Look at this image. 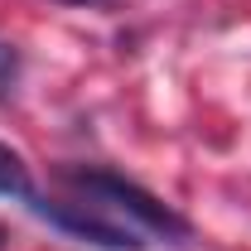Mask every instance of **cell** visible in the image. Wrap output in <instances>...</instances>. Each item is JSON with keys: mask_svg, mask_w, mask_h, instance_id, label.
Instances as JSON below:
<instances>
[{"mask_svg": "<svg viewBox=\"0 0 251 251\" xmlns=\"http://www.w3.org/2000/svg\"><path fill=\"white\" fill-rule=\"evenodd\" d=\"M73 184L82 188V193H92L101 208H116V213H126L130 222H140L145 232H155V237H164V242H174V247H188L193 242V227H188L169 203H159L155 193H145L140 184H130V179H121V174H106V169H82V174H68Z\"/></svg>", "mask_w": 251, "mask_h": 251, "instance_id": "1", "label": "cell"}, {"mask_svg": "<svg viewBox=\"0 0 251 251\" xmlns=\"http://www.w3.org/2000/svg\"><path fill=\"white\" fill-rule=\"evenodd\" d=\"M68 5H111V0H68Z\"/></svg>", "mask_w": 251, "mask_h": 251, "instance_id": "5", "label": "cell"}, {"mask_svg": "<svg viewBox=\"0 0 251 251\" xmlns=\"http://www.w3.org/2000/svg\"><path fill=\"white\" fill-rule=\"evenodd\" d=\"M15 82H20V53L0 39V97H10L15 92Z\"/></svg>", "mask_w": 251, "mask_h": 251, "instance_id": "4", "label": "cell"}, {"mask_svg": "<svg viewBox=\"0 0 251 251\" xmlns=\"http://www.w3.org/2000/svg\"><path fill=\"white\" fill-rule=\"evenodd\" d=\"M29 208L44 222H53V227H63V232L92 242V247H106V251H145V242H140L135 227H121V222L97 218V213H87V203H44V198H34V193H29Z\"/></svg>", "mask_w": 251, "mask_h": 251, "instance_id": "2", "label": "cell"}, {"mask_svg": "<svg viewBox=\"0 0 251 251\" xmlns=\"http://www.w3.org/2000/svg\"><path fill=\"white\" fill-rule=\"evenodd\" d=\"M0 193L10 198H29V169L10 145H0Z\"/></svg>", "mask_w": 251, "mask_h": 251, "instance_id": "3", "label": "cell"}, {"mask_svg": "<svg viewBox=\"0 0 251 251\" xmlns=\"http://www.w3.org/2000/svg\"><path fill=\"white\" fill-rule=\"evenodd\" d=\"M0 242H5V232H0Z\"/></svg>", "mask_w": 251, "mask_h": 251, "instance_id": "6", "label": "cell"}]
</instances>
